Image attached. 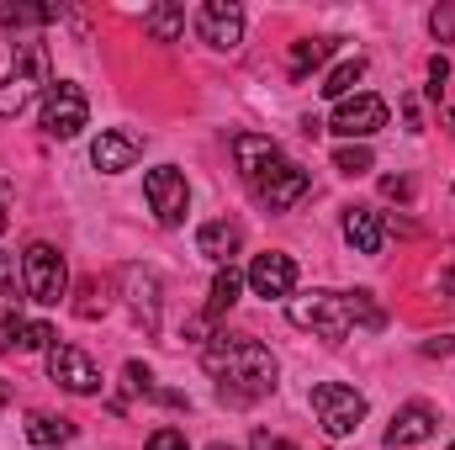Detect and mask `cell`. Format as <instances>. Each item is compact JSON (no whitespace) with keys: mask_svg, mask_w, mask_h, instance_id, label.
Segmentation results:
<instances>
[{"mask_svg":"<svg viewBox=\"0 0 455 450\" xmlns=\"http://www.w3.org/2000/svg\"><path fill=\"white\" fill-rule=\"evenodd\" d=\"M202 366L218 376V398L228 408H249L275 392V355L249 334H212L202 344Z\"/></svg>","mask_w":455,"mask_h":450,"instance_id":"cell-1","label":"cell"},{"mask_svg":"<svg viewBox=\"0 0 455 450\" xmlns=\"http://www.w3.org/2000/svg\"><path fill=\"white\" fill-rule=\"evenodd\" d=\"M286 318L297 329H313L323 339H349L355 329H381L387 313L376 308L371 292H313V297H291L286 302Z\"/></svg>","mask_w":455,"mask_h":450,"instance_id":"cell-2","label":"cell"},{"mask_svg":"<svg viewBox=\"0 0 455 450\" xmlns=\"http://www.w3.org/2000/svg\"><path fill=\"white\" fill-rule=\"evenodd\" d=\"M48 85H53V75H48V48H43V43H21L11 75L0 80V117H21L37 101V91H48Z\"/></svg>","mask_w":455,"mask_h":450,"instance_id":"cell-3","label":"cell"},{"mask_svg":"<svg viewBox=\"0 0 455 450\" xmlns=\"http://www.w3.org/2000/svg\"><path fill=\"white\" fill-rule=\"evenodd\" d=\"M21 286H27L32 302L59 308L64 292H69V265H64V254H59L53 244H27V254H21Z\"/></svg>","mask_w":455,"mask_h":450,"instance_id":"cell-4","label":"cell"},{"mask_svg":"<svg viewBox=\"0 0 455 450\" xmlns=\"http://www.w3.org/2000/svg\"><path fill=\"white\" fill-rule=\"evenodd\" d=\"M307 403H313V414H318V424H323V435H329V440L355 435V430H360V419H365V398H360L355 387H344V382H318Z\"/></svg>","mask_w":455,"mask_h":450,"instance_id":"cell-5","label":"cell"},{"mask_svg":"<svg viewBox=\"0 0 455 450\" xmlns=\"http://www.w3.org/2000/svg\"><path fill=\"white\" fill-rule=\"evenodd\" d=\"M91 122V101L75 80H53L48 96H43V133L48 138H75L80 127Z\"/></svg>","mask_w":455,"mask_h":450,"instance_id":"cell-6","label":"cell"},{"mask_svg":"<svg viewBox=\"0 0 455 450\" xmlns=\"http://www.w3.org/2000/svg\"><path fill=\"white\" fill-rule=\"evenodd\" d=\"M143 197H148L154 218H159L164 228H180V223H186L191 186H186V175H180L175 165H159V170H148V175H143Z\"/></svg>","mask_w":455,"mask_h":450,"instance_id":"cell-7","label":"cell"},{"mask_svg":"<svg viewBox=\"0 0 455 450\" xmlns=\"http://www.w3.org/2000/svg\"><path fill=\"white\" fill-rule=\"evenodd\" d=\"M249 191L259 197V207H265V213H286V207H297V202H302V197L313 191V175H307L302 165L281 159V165H275V170H270L265 181H254Z\"/></svg>","mask_w":455,"mask_h":450,"instance_id":"cell-8","label":"cell"},{"mask_svg":"<svg viewBox=\"0 0 455 450\" xmlns=\"http://www.w3.org/2000/svg\"><path fill=\"white\" fill-rule=\"evenodd\" d=\"M48 376H53L64 392H75V398L101 392V371H96V360H91L85 350H75V344H48Z\"/></svg>","mask_w":455,"mask_h":450,"instance_id":"cell-9","label":"cell"},{"mask_svg":"<svg viewBox=\"0 0 455 450\" xmlns=\"http://www.w3.org/2000/svg\"><path fill=\"white\" fill-rule=\"evenodd\" d=\"M196 32H202L207 48L233 53V48L243 43V5H238V0H207V5L196 11Z\"/></svg>","mask_w":455,"mask_h":450,"instance_id":"cell-10","label":"cell"},{"mask_svg":"<svg viewBox=\"0 0 455 450\" xmlns=\"http://www.w3.org/2000/svg\"><path fill=\"white\" fill-rule=\"evenodd\" d=\"M339 138H349V143H365L376 127H387V101L381 96H349V101H339L334 107V122H329Z\"/></svg>","mask_w":455,"mask_h":450,"instance_id":"cell-11","label":"cell"},{"mask_svg":"<svg viewBox=\"0 0 455 450\" xmlns=\"http://www.w3.org/2000/svg\"><path fill=\"white\" fill-rule=\"evenodd\" d=\"M233 165H238V175L254 186V181H265V175L281 165V143H275V138H259V133H233Z\"/></svg>","mask_w":455,"mask_h":450,"instance_id":"cell-12","label":"cell"},{"mask_svg":"<svg viewBox=\"0 0 455 450\" xmlns=\"http://www.w3.org/2000/svg\"><path fill=\"white\" fill-rule=\"evenodd\" d=\"M138 154H143V138H138V133H122V127H107V133L91 143V165H96L101 175H122V170H132Z\"/></svg>","mask_w":455,"mask_h":450,"instance_id":"cell-13","label":"cell"},{"mask_svg":"<svg viewBox=\"0 0 455 450\" xmlns=\"http://www.w3.org/2000/svg\"><path fill=\"white\" fill-rule=\"evenodd\" d=\"M249 286H254V297H265V302L291 297V286H297V265H291V254H259V260L249 265Z\"/></svg>","mask_w":455,"mask_h":450,"instance_id":"cell-14","label":"cell"},{"mask_svg":"<svg viewBox=\"0 0 455 450\" xmlns=\"http://www.w3.org/2000/svg\"><path fill=\"white\" fill-rule=\"evenodd\" d=\"M122 292H127L132 318L154 334V329H159V276L143 270V265H127V270H122Z\"/></svg>","mask_w":455,"mask_h":450,"instance_id":"cell-15","label":"cell"},{"mask_svg":"<svg viewBox=\"0 0 455 450\" xmlns=\"http://www.w3.org/2000/svg\"><path fill=\"white\" fill-rule=\"evenodd\" d=\"M435 408L429 403H403L397 414H392V424H387V446L403 450V446H424L429 435H435Z\"/></svg>","mask_w":455,"mask_h":450,"instance_id":"cell-16","label":"cell"},{"mask_svg":"<svg viewBox=\"0 0 455 450\" xmlns=\"http://www.w3.org/2000/svg\"><path fill=\"white\" fill-rule=\"evenodd\" d=\"M344 238L355 254H381L387 249V218L371 213V207H349L344 213Z\"/></svg>","mask_w":455,"mask_h":450,"instance_id":"cell-17","label":"cell"},{"mask_svg":"<svg viewBox=\"0 0 455 450\" xmlns=\"http://www.w3.org/2000/svg\"><path fill=\"white\" fill-rule=\"evenodd\" d=\"M238 244H243V228L228 223V218H212V223L196 228V254H207L218 270L233 265V254H238Z\"/></svg>","mask_w":455,"mask_h":450,"instance_id":"cell-18","label":"cell"},{"mask_svg":"<svg viewBox=\"0 0 455 450\" xmlns=\"http://www.w3.org/2000/svg\"><path fill=\"white\" fill-rule=\"evenodd\" d=\"M48 339H53L48 324H27V318H16V313L0 318V355H5V350H48Z\"/></svg>","mask_w":455,"mask_h":450,"instance_id":"cell-19","label":"cell"},{"mask_svg":"<svg viewBox=\"0 0 455 450\" xmlns=\"http://www.w3.org/2000/svg\"><path fill=\"white\" fill-rule=\"evenodd\" d=\"M143 32H148L154 43H180V32H186V5H175V0L148 5V11H143Z\"/></svg>","mask_w":455,"mask_h":450,"instance_id":"cell-20","label":"cell"},{"mask_svg":"<svg viewBox=\"0 0 455 450\" xmlns=\"http://www.w3.org/2000/svg\"><path fill=\"white\" fill-rule=\"evenodd\" d=\"M27 440H32V446L59 450V446H69V440H75V424H69V419H59V414H27Z\"/></svg>","mask_w":455,"mask_h":450,"instance_id":"cell-21","label":"cell"},{"mask_svg":"<svg viewBox=\"0 0 455 450\" xmlns=\"http://www.w3.org/2000/svg\"><path fill=\"white\" fill-rule=\"evenodd\" d=\"M334 43H339V37H302V43L291 48V80H307V69H318V64L334 53Z\"/></svg>","mask_w":455,"mask_h":450,"instance_id":"cell-22","label":"cell"},{"mask_svg":"<svg viewBox=\"0 0 455 450\" xmlns=\"http://www.w3.org/2000/svg\"><path fill=\"white\" fill-rule=\"evenodd\" d=\"M360 80H365V59H360V53H355V59H344L339 69H329V80H323V85H318V91H323V96H329V101H349V91H355V85H360Z\"/></svg>","mask_w":455,"mask_h":450,"instance_id":"cell-23","label":"cell"},{"mask_svg":"<svg viewBox=\"0 0 455 450\" xmlns=\"http://www.w3.org/2000/svg\"><path fill=\"white\" fill-rule=\"evenodd\" d=\"M238 286H243V281H238V270H233V265H223V270L212 276V297H207V313H202L207 324H212V318H223L228 308L238 302Z\"/></svg>","mask_w":455,"mask_h":450,"instance_id":"cell-24","label":"cell"},{"mask_svg":"<svg viewBox=\"0 0 455 450\" xmlns=\"http://www.w3.org/2000/svg\"><path fill=\"white\" fill-rule=\"evenodd\" d=\"M53 16H64V5H0V27H43V21H53Z\"/></svg>","mask_w":455,"mask_h":450,"instance_id":"cell-25","label":"cell"},{"mask_svg":"<svg viewBox=\"0 0 455 450\" xmlns=\"http://www.w3.org/2000/svg\"><path fill=\"white\" fill-rule=\"evenodd\" d=\"M371 165H376V159H371L365 143H339V149H334V170H339V175H365Z\"/></svg>","mask_w":455,"mask_h":450,"instance_id":"cell-26","label":"cell"},{"mask_svg":"<svg viewBox=\"0 0 455 450\" xmlns=\"http://www.w3.org/2000/svg\"><path fill=\"white\" fill-rule=\"evenodd\" d=\"M122 376H127V392H143V398H154V371H148L143 360H127V366H122Z\"/></svg>","mask_w":455,"mask_h":450,"instance_id":"cell-27","label":"cell"},{"mask_svg":"<svg viewBox=\"0 0 455 450\" xmlns=\"http://www.w3.org/2000/svg\"><path fill=\"white\" fill-rule=\"evenodd\" d=\"M429 32H435L440 43H455V5H435V11H429Z\"/></svg>","mask_w":455,"mask_h":450,"instance_id":"cell-28","label":"cell"},{"mask_svg":"<svg viewBox=\"0 0 455 450\" xmlns=\"http://www.w3.org/2000/svg\"><path fill=\"white\" fill-rule=\"evenodd\" d=\"M148 450H191V446H186L180 430H154V435H148Z\"/></svg>","mask_w":455,"mask_h":450,"instance_id":"cell-29","label":"cell"},{"mask_svg":"<svg viewBox=\"0 0 455 450\" xmlns=\"http://www.w3.org/2000/svg\"><path fill=\"white\" fill-rule=\"evenodd\" d=\"M249 450H297V446H291V440H275L270 430H254V435H249Z\"/></svg>","mask_w":455,"mask_h":450,"instance_id":"cell-30","label":"cell"},{"mask_svg":"<svg viewBox=\"0 0 455 450\" xmlns=\"http://www.w3.org/2000/svg\"><path fill=\"white\" fill-rule=\"evenodd\" d=\"M11 297H16V265L0 254V302H11Z\"/></svg>","mask_w":455,"mask_h":450,"instance_id":"cell-31","label":"cell"},{"mask_svg":"<svg viewBox=\"0 0 455 450\" xmlns=\"http://www.w3.org/2000/svg\"><path fill=\"white\" fill-rule=\"evenodd\" d=\"M381 191H387V197H397V202H408V197H413V186H408L403 175H387V181H381Z\"/></svg>","mask_w":455,"mask_h":450,"instance_id":"cell-32","label":"cell"},{"mask_svg":"<svg viewBox=\"0 0 455 450\" xmlns=\"http://www.w3.org/2000/svg\"><path fill=\"white\" fill-rule=\"evenodd\" d=\"M429 80H435V96H440V80H451V59H429Z\"/></svg>","mask_w":455,"mask_h":450,"instance_id":"cell-33","label":"cell"},{"mask_svg":"<svg viewBox=\"0 0 455 450\" xmlns=\"http://www.w3.org/2000/svg\"><path fill=\"white\" fill-rule=\"evenodd\" d=\"M451 350H455L451 334H440V339H429V344H424V355H451Z\"/></svg>","mask_w":455,"mask_h":450,"instance_id":"cell-34","label":"cell"},{"mask_svg":"<svg viewBox=\"0 0 455 450\" xmlns=\"http://www.w3.org/2000/svg\"><path fill=\"white\" fill-rule=\"evenodd\" d=\"M5 403H11V382L0 376V414H5Z\"/></svg>","mask_w":455,"mask_h":450,"instance_id":"cell-35","label":"cell"},{"mask_svg":"<svg viewBox=\"0 0 455 450\" xmlns=\"http://www.w3.org/2000/svg\"><path fill=\"white\" fill-rule=\"evenodd\" d=\"M0 238H5V207H0Z\"/></svg>","mask_w":455,"mask_h":450,"instance_id":"cell-36","label":"cell"},{"mask_svg":"<svg viewBox=\"0 0 455 450\" xmlns=\"http://www.w3.org/2000/svg\"><path fill=\"white\" fill-rule=\"evenodd\" d=\"M207 450H233V446H223V440H218V446H207Z\"/></svg>","mask_w":455,"mask_h":450,"instance_id":"cell-37","label":"cell"},{"mask_svg":"<svg viewBox=\"0 0 455 450\" xmlns=\"http://www.w3.org/2000/svg\"><path fill=\"white\" fill-rule=\"evenodd\" d=\"M451 450H455V446H451Z\"/></svg>","mask_w":455,"mask_h":450,"instance_id":"cell-38","label":"cell"}]
</instances>
